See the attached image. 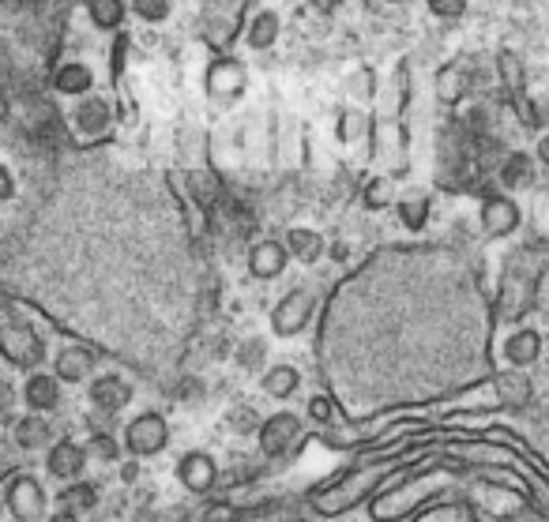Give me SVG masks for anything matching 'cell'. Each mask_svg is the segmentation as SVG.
Listing matches in <instances>:
<instances>
[{
    "mask_svg": "<svg viewBox=\"0 0 549 522\" xmlns=\"http://www.w3.org/2000/svg\"><path fill=\"white\" fill-rule=\"evenodd\" d=\"M98 500H102V489L91 485V481H68L61 492V507L64 511H76V515H87L95 511Z\"/></svg>",
    "mask_w": 549,
    "mask_h": 522,
    "instance_id": "d6986e66",
    "label": "cell"
},
{
    "mask_svg": "<svg viewBox=\"0 0 549 522\" xmlns=\"http://www.w3.org/2000/svg\"><path fill=\"white\" fill-rule=\"evenodd\" d=\"M373 83H377L373 72L361 68V72H354V79H350V94H354V98H373Z\"/></svg>",
    "mask_w": 549,
    "mask_h": 522,
    "instance_id": "e575fe53",
    "label": "cell"
},
{
    "mask_svg": "<svg viewBox=\"0 0 549 522\" xmlns=\"http://www.w3.org/2000/svg\"><path fill=\"white\" fill-rule=\"evenodd\" d=\"M331 260H346V245H331Z\"/></svg>",
    "mask_w": 549,
    "mask_h": 522,
    "instance_id": "7bdbcfd3",
    "label": "cell"
},
{
    "mask_svg": "<svg viewBox=\"0 0 549 522\" xmlns=\"http://www.w3.org/2000/svg\"><path fill=\"white\" fill-rule=\"evenodd\" d=\"M286 252L294 256V260H301V263H316L324 252H328V245H324V237L316 230H305V226H294V230L286 233Z\"/></svg>",
    "mask_w": 549,
    "mask_h": 522,
    "instance_id": "2e32d148",
    "label": "cell"
},
{
    "mask_svg": "<svg viewBox=\"0 0 549 522\" xmlns=\"http://www.w3.org/2000/svg\"><path fill=\"white\" fill-rule=\"evenodd\" d=\"M305 414L313 417L316 425H328L331 417H335V402H331L328 395H313V399L305 402Z\"/></svg>",
    "mask_w": 549,
    "mask_h": 522,
    "instance_id": "4dcf8cb0",
    "label": "cell"
},
{
    "mask_svg": "<svg viewBox=\"0 0 549 522\" xmlns=\"http://www.w3.org/2000/svg\"><path fill=\"white\" fill-rule=\"evenodd\" d=\"M497 391H501L504 406H523V402L531 399V380L523 372H508V376L497 380Z\"/></svg>",
    "mask_w": 549,
    "mask_h": 522,
    "instance_id": "603a6c76",
    "label": "cell"
},
{
    "mask_svg": "<svg viewBox=\"0 0 549 522\" xmlns=\"http://www.w3.org/2000/svg\"><path fill=\"white\" fill-rule=\"evenodd\" d=\"M388 4H399V0H388Z\"/></svg>",
    "mask_w": 549,
    "mask_h": 522,
    "instance_id": "ee69618b",
    "label": "cell"
},
{
    "mask_svg": "<svg viewBox=\"0 0 549 522\" xmlns=\"http://www.w3.org/2000/svg\"><path fill=\"white\" fill-rule=\"evenodd\" d=\"M361 132H365V117H361V113H343V117H339V139H343V143H354Z\"/></svg>",
    "mask_w": 549,
    "mask_h": 522,
    "instance_id": "d6a6232c",
    "label": "cell"
},
{
    "mask_svg": "<svg viewBox=\"0 0 549 522\" xmlns=\"http://www.w3.org/2000/svg\"><path fill=\"white\" fill-rule=\"evenodd\" d=\"M399 218H403L407 230H425V222H429V200H425V196L399 200Z\"/></svg>",
    "mask_w": 549,
    "mask_h": 522,
    "instance_id": "d4e9b609",
    "label": "cell"
},
{
    "mask_svg": "<svg viewBox=\"0 0 549 522\" xmlns=\"http://www.w3.org/2000/svg\"><path fill=\"white\" fill-rule=\"evenodd\" d=\"M301 387V372L294 365H271L260 376V391L271 395V399H290L294 391Z\"/></svg>",
    "mask_w": 549,
    "mask_h": 522,
    "instance_id": "e0dca14e",
    "label": "cell"
},
{
    "mask_svg": "<svg viewBox=\"0 0 549 522\" xmlns=\"http://www.w3.org/2000/svg\"><path fill=\"white\" fill-rule=\"evenodd\" d=\"M23 402H27V410L31 414H53L57 406H61V380L53 376V372H31L27 380H23Z\"/></svg>",
    "mask_w": 549,
    "mask_h": 522,
    "instance_id": "9c48e42d",
    "label": "cell"
},
{
    "mask_svg": "<svg viewBox=\"0 0 549 522\" xmlns=\"http://www.w3.org/2000/svg\"><path fill=\"white\" fill-rule=\"evenodd\" d=\"M121 481H125V485H132V481H140V462H121Z\"/></svg>",
    "mask_w": 549,
    "mask_h": 522,
    "instance_id": "74e56055",
    "label": "cell"
},
{
    "mask_svg": "<svg viewBox=\"0 0 549 522\" xmlns=\"http://www.w3.org/2000/svg\"><path fill=\"white\" fill-rule=\"evenodd\" d=\"M207 91H211V98L222 102V106L237 102L241 91H245V64L234 61V57L215 61L211 64V72H207Z\"/></svg>",
    "mask_w": 549,
    "mask_h": 522,
    "instance_id": "ba28073f",
    "label": "cell"
},
{
    "mask_svg": "<svg viewBox=\"0 0 549 522\" xmlns=\"http://www.w3.org/2000/svg\"><path fill=\"white\" fill-rule=\"evenodd\" d=\"M173 474H177V481L189 492L204 496V492H211L215 481H219V462L211 459L207 451H185V455L177 459V466H173Z\"/></svg>",
    "mask_w": 549,
    "mask_h": 522,
    "instance_id": "8992f818",
    "label": "cell"
},
{
    "mask_svg": "<svg viewBox=\"0 0 549 522\" xmlns=\"http://www.w3.org/2000/svg\"><path fill=\"white\" fill-rule=\"evenodd\" d=\"M128 8L143 19V23H162L170 16V0H128Z\"/></svg>",
    "mask_w": 549,
    "mask_h": 522,
    "instance_id": "f1b7e54d",
    "label": "cell"
},
{
    "mask_svg": "<svg viewBox=\"0 0 549 522\" xmlns=\"http://www.w3.org/2000/svg\"><path fill=\"white\" fill-rule=\"evenodd\" d=\"M46 489L34 477H16L4 492V507L16 522H46Z\"/></svg>",
    "mask_w": 549,
    "mask_h": 522,
    "instance_id": "277c9868",
    "label": "cell"
},
{
    "mask_svg": "<svg viewBox=\"0 0 549 522\" xmlns=\"http://www.w3.org/2000/svg\"><path fill=\"white\" fill-rule=\"evenodd\" d=\"M534 181V158L531 154H508L501 162V185L508 188V192H516V188H527Z\"/></svg>",
    "mask_w": 549,
    "mask_h": 522,
    "instance_id": "ffe728a7",
    "label": "cell"
},
{
    "mask_svg": "<svg viewBox=\"0 0 549 522\" xmlns=\"http://www.w3.org/2000/svg\"><path fill=\"white\" fill-rule=\"evenodd\" d=\"M534 158H538L542 166H549V132L542 139H538V147H534Z\"/></svg>",
    "mask_w": 549,
    "mask_h": 522,
    "instance_id": "60d3db41",
    "label": "cell"
},
{
    "mask_svg": "<svg viewBox=\"0 0 549 522\" xmlns=\"http://www.w3.org/2000/svg\"><path fill=\"white\" fill-rule=\"evenodd\" d=\"M12 196H16V177H12L8 166H0V203L12 200Z\"/></svg>",
    "mask_w": 549,
    "mask_h": 522,
    "instance_id": "d590c367",
    "label": "cell"
},
{
    "mask_svg": "<svg viewBox=\"0 0 549 522\" xmlns=\"http://www.w3.org/2000/svg\"><path fill=\"white\" fill-rule=\"evenodd\" d=\"M309 4H313L320 16H331V12H339V4H343V0H309Z\"/></svg>",
    "mask_w": 549,
    "mask_h": 522,
    "instance_id": "f35d334b",
    "label": "cell"
},
{
    "mask_svg": "<svg viewBox=\"0 0 549 522\" xmlns=\"http://www.w3.org/2000/svg\"><path fill=\"white\" fill-rule=\"evenodd\" d=\"M290 263V252H286L283 241H256L249 248V275L267 282V278H279Z\"/></svg>",
    "mask_w": 549,
    "mask_h": 522,
    "instance_id": "4fadbf2b",
    "label": "cell"
},
{
    "mask_svg": "<svg viewBox=\"0 0 549 522\" xmlns=\"http://www.w3.org/2000/svg\"><path fill=\"white\" fill-rule=\"evenodd\" d=\"M275 38H279V16H275V12H260V16L249 23V31H245L249 49H271Z\"/></svg>",
    "mask_w": 549,
    "mask_h": 522,
    "instance_id": "44dd1931",
    "label": "cell"
},
{
    "mask_svg": "<svg viewBox=\"0 0 549 522\" xmlns=\"http://www.w3.org/2000/svg\"><path fill=\"white\" fill-rule=\"evenodd\" d=\"M519 222H523V215H519L516 200L486 196V203H482V230H486V237H508V233L519 230Z\"/></svg>",
    "mask_w": 549,
    "mask_h": 522,
    "instance_id": "7c38bea8",
    "label": "cell"
},
{
    "mask_svg": "<svg viewBox=\"0 0 549 522\" xmlns=\"http://www.w3.org/2000/svg\"><path fill=\"white\" fill-rule=\"evenodd\" d=\"M87 12H91V23H95V27H102V31H117V27L125 23L128 4L125 0H91Z\"/></svg>",
    "mask_w": 549,
    "mask_h": 522,
    "instance_id": "7402d4cb",
    "label": "cell"
},
{
    "mask_svg": "<svg viewBox=\"0 0 549 522\" xmlns=\"http://www.w3.org/2000/svg\"><path fill=\"white\" fill-rule=\"evenodd\" d=\"M501 76H504V83H508L512 91L523 87V68H519L516 53H501Z\"/></svg>",
    "mask_w": 549,
    "mask_h": 522,
    "instance_id": "836d02e7",
    "label": "cell"
},
{
    "mask_svg": "<svg viewBox=\"0 0 549 522\" xmlns=\"http://www.w3.org/2000/svg\"><path fill=\"white\" fill-rule=\"evenodd\" d=\"M264 361H267V342L264 338H245V342L237 346V365H241L245 372L264 369Z\"/></svg>",
    "mask_w": 549,
    "mask_h": 522,
    "instance_id": "4316f807",
    "label": "cell"
},
{
    "mask_svg": "<svg viewBox=\"0 0 549 522\" xmlns=\"http://www.w3.org/2000/svg\"><path fill=\"white\" fill-rule=\"evenodd\" d=\"M87 399L95 406V414L117 417L132 402V384H128L125 376H117V372H102L87 387Z\"/></svg>",
    "mask_w": 549,
    "mask_h": 522,
    "instance_id": "5b68a950",
    "label": "cell"
},
{
    "mask_svg": "<svg viewBox=\"0 0 549 522\" xmlns=\"http://www.w3.org/2000/svg\"><path fill=\"white\" fill-rule=\"evenodd\" d=\"M313 308H316V297L313 290H305V286H298V290H290L275 305V312H271V331L279 338H294L305 331V323L313 320Z\"/></svg>",
    "mask_w": 549,
    "mask_h": 522,
    "instance_id": "3957f363",
    "label": "cell"
},
{
    "mask_svg": "<svg viewBox=\"0 0 549 522\" xmlns=\"http://www.w3.org/2000/svg\"><path fill=\"white\" fill-rule=\"evenodd\" d=\"M392 203H395V185L388 177H377V181L365 185V207H369V211H384V207H392Z\"/></svg>",
    "mask_w": 549,
    "mask_h": 522,
    "instance_id": "83f0119b",
    "label": "cell"
},
{
    "mask_svg": "<svg viewBox=\"0 0 549 522\" xmlns=\"http://www.w3.org/2000/svg\"><path fill=\"white\" fill-rule=\"evenodd\" d=\"M87 455L95 462H121V440H117L113 432H91Z\"/></svg>",
    "mask_w": 549,
    "mask_h": 522,
    "instance_id": "cb8c5ba5",
    "label": "cell"
},
{
    "mask_svg": "<svg viewBox=\"0 0 549 522\" xmlns=\"http://www.w3.org/2000/svg\"><path fill=\"white\" fill-rule=\"evenodd\" d=\"M16 406V387L8 384V380H0V414H8Z\"/></svg>",
    "mask_w": 549,
    "mask_h": 522,
    "instance_id": "8d00e7d4",
    "label": "cell"
},
{
    "mask_svg": "<svg viewBox=\"0 0 549 522\" xmlns=\"http://www.w3.org/2000/svg\"><path fill=\"white\" fill-rule=\"evenodd\" d=\"M437 94H440V102H459L463 94H467V76L459 72V68H444L440 72V79H437Z\"/></svg>",
    "mask_w": 549,
    "mask_h": 522,
    "instance_id": "484cf974",
    "label": "cell"
},
{
    "mask_svg": "<svg viewBox=\"0 0 549 522\" xmlns=\"http://www.w3.org/2000/svg\"><path fill=\"white\" fill-rule=\"evenodd\" d=\"M301 432H305L301 417L290 414V410H279V414L264 417L260 429H256V436H260V451H264L267 459H286V455L298 451Z\"/></svg>",
    "mask_w": 549,
    "mask_h": 522,
    "instance_id": "6da1fadb",
    "label": "cell"
},
{
    "mask_svg": "<svg viewBox=\"0 0 549 522\" xmlns=\"http://www.w3.org/2000/svg\"><path fill=\"white\" fill-rule=\"evenodd\" d=\"M226 425L234 432H256L260 429V417L252 406H230V414H226Z\"/></svg>",
    "mask_w": 549,
    "mask_h": 522,
    "instance_id": "f546056e",
    "label": "cell"
},
{
    "mask_svg": "<svg viewBox=\"0 0 549 522\" xmlns=\"http://www.w3.org/2000/svg\"><path fill=\"white\" fill-rule=\"evenodd\" d=\"M425 8L437 19H459L467 12V0H425Z\"/></svg>",
    "mask_w": 549,
    "mask_h": 522,
    "instance_id": "1f68e13d",
    "label": "cell"
},
{
    "mask_svg": "<svg viewBox=\"0 0 549 522\" xmlns=\"http://www.w3.org/2000/svg\"><path fill=\"white\" fill-rule=\"evenodd\" d=\"M53 440V429H49L46 414H27L16 421V444L23 451H38V447H46Z\"/></svg>",
    "mask_w": 549,
    "mask_h": 522,
    "instance_id": "ac0fdd59",
    "label": "cell"
},
{
    "mask_svg": "<svg viewBox=\"0 0 549 522\" xmlns=\"http://www.w3.org/2000/svg\"><path fill=\"white\" fill-rule=\"evenodd\" d=\"M538 357H542V335L534 327H519V331H512V335L504 338V361L512 369H527Z\"/></svg>",
    "mask_w": 549,
    "mask_h": 522,
    "instance_id": "5bb4252c",
    "label": "cell"
},
{
    "mask_svg": "<svg viewBox=\"0 0 549 522\" xmlns=\"http://www.w3.org/2000/svg\"><path fill=\"white\" fill-rule=\"evenodd\" d=\"M46 522H79V515H76V511H64V507H57V511H53Z\"/></svg>",
    "mask_w": 549,
    "mask_h": 522,
    "instance_id": "b9f144b4",
    "label": "cell"
},
{
    "mask_svg": "<svg viewBox=\"0 0 549 522\" xmlns=\"http://www.w3.org/2000/svg\"><path fill=\"white\" fill-rule=\"evenodd\" d=\"M72 124H76L79 136H87V139L106 136V132H110V124H113L110 102H106V98H98V94H83V98H79V106H76V113H72Z\"/></svg>",
    "mask_w": 549,
    "mask_h": 522,
    "instance_id": "30bf717a",
    "label": "cell"
},
{
    "mask_svg": "<svg viewBox=\"0 0 549 522\" xmlns=\"http://www.w3.org/2000/svg\"><path fill=\"white\" fill-rule=\"evenodd\" d=\"M170 444V425L162 414H140L128 421L125 429V447L132 459H151V455H162Z\"/></svg>",
    "mask_w": 549,
    "mask_h": 522,
    "instance_id": "7a4b0ae2",
    "label": "cell"
},
{
    "mask_svg": "<svg viewBox=\"0 0 549 522\" xmlns=\"http://www.w3.org/2000/svg\"><path fill=\"white\" fill-rule=\"evenodd\" d=\"M87 462H91V455H87V447L76 444V440H57V444H49V455H46V470L49 477H57V481H79L83 477V470H87Z\"/></svg>",
    "mask_w": 549,
    "mask_h": 522,
    "instance_id": "52a82bcc",
    "label": "cell"
},
{
    "mask_svg": "<svg viewBox=\"0 0 549 522\" xmlns=\"http://www.w3.org/2000/svg\"><path fill=\"white\" fill-rule=\"evenodd\" d=\"M173 519H177V511H158V515L155 511H143L140 515V522H173Z\"/></svg>",
    "mask_w": 549,
    "mask_h": 522,
    "instance_id": "ab89813d",
    "label": "cell"
},
{
    "mask_svg": "<svg viewBox=\"0 0 549 522\" xmlns=\"http://www.w3.org/2000/svg\"><path fill=\"white\" fill-rule=\"evenodd\" d=\"M95 365H98L95 350H87V346H61L57 357H53V376L61 384H83L95 372Z\"/></svg>",
    "mask_w": 549,
    "mask_h": 522,
    "instance_id": "8fae6325",
    "label": "cell"
},
{
    "mask_svg": "<svg viewBox=\"0 0 549 522\" xmlns=\"http://www.w3.org/2000/svg\"><path fill=\"white\" fill-rule=\"evenodd\" d=\"M95 87V72L83 61H64L53 76V91L72 94V98H83V94Z\"/></svg>",
    "mask_w": 549,
    "mask_h": 522,
    "instance_id": "9a60e30c",
    "label": "cell"
}]
</instances>
